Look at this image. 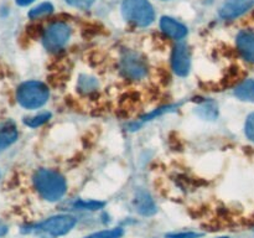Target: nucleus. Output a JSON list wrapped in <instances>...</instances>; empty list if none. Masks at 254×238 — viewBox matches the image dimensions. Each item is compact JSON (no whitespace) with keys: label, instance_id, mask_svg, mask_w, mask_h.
<instances>
[{"label":"nucleus","instance_id":"nucleus-1","mask_svg":"<svg viewBox=\"0 0 254 238\" xmlns=\"http://www.w3.org/2000/svg\"><path fill=\"white\" fill-rule=\"evenodd\" d=\"M34 185L44 200L56 202L61 200L67 191L64 176L51 169H40L34 175Z\"/></svg>","mask_w":254,"mask_h":238},{"label":"nucleus","instance_id":"nucleus-2","mask_svg":"<svg viewBox=\"0 0 254 238\" xmlns=\"http://www.w3.org/2000/svg\"><path fill=\"white\" fill-rule=\"evenodd\" d=\"M77 220L71 215H56L42 221L39 225L25 228L22 232L34 233L41 238H57L71 232L76 226Z\"/></svg>","mask_w":254,"mask_h":238},{"label":"nucleus","instance_id":"nucleus-3","mask_svg":"<svg viewBox=\"0 0 254 238\" xmlns=\"http://www.w3.org/2000/svg\"><path fill=\"white\" fill-rule=\"evenodd\" d=\"M50 91L45 83L40 81H27L20 84L16 98L21 107L26 109H36L46 104Z\"/></svg>","mask_w":254,"mask_h":238},{"label":"nucleus","instance_id":"nucleus-4","mask_svg":"<svg viewBox=\"0 0 254 238\" xmlns=\"http://www.w3.org/2000/svg\"><path fill=\"white\" fill-rule=\"evenodd\" d=\"M122 12L124 19L140 27L148 26L155 19V12L148 0H124Z\"/></svg>","mask_w":254,"mask_h":238},{"label":"nucleus","instance_id":"nucleus-5","mask_svg":"<svg viewBox=\"0 0 254 238\" xmlns=\"http://www.w3.org/2000/svg\"><path fill=\"white\" fill-rule=\"evenodd\" d=\"M69 36H71V29L68 25L56 21L46 27L42 36V42H44L45 49L55 52L64 47V45L68 42Z\"/></svg>","mask_w":254,"mask_h":238},{"label":"nucleus","instance_id":"nucleus-6","mask_svg":"<svg viewBox=\"0 0 254 238\" xmlns=\"http://www.w3.org/2000/svg\"><path fill=\"white\" fill-rule=\"evenodd\" d=\"M121 71L127 78L138 81L146 76L148 66L136 52L126 51L121 57Z\"/></svg>","mask_w":254,"mask_h":238},{"label":"nucleus","instance_id":"nucleus-7","mask_svg":"<svg viewBox=\"0 0 254 238\" xmlns=\"http://www.w3.org/2000/svg\"><path fill=\"white\" fill-rule=\"evenodd\" d=\"M171 66H173L174 72L180 77L188 76L190 72V51L185 42H179L174 47L173 55H171Z\"/></svg>","mask_w":254,"mask_h":238},{"label":"nucleus","instance_id":"nucleus-8","mask_svg":"<svg viewBox=\"0 0 254 238\" xmlns=\"http://www.w3.org/2000/svg\"><path fill=\"white\" fill-rule=\"evenodd\" d=\"M236 44L243 59L254 63V31H251V30L241 31L237 35Z\"/></svg>","mask_w":254,"mask_h":238},{"label":"nucleus","instance_id":"nucleus-9","mask_svg":"<svg viewBox=\"0 0 254 238\" xmlns=\"http://www.w3.org/2000/svg\"><path fill=\"white\" fill-rule=\"evenodd\" d=\"M253 5L254 0H232L221 7L220 15L223 19H235L248 11Z\"/></svg>","mask_w":254,"mask_h":238},{"label":"nucleus","instance_id":"nucleus-10","mask_svg":"<svg viewBox=\"0 0 254 238\" xmlns=\"http://www.w3.org/2000/svg\"><path fill=\"white\" fill-rule=\"evenodd\" d=\"M134 208H135L136 212L141 216H153L155 215L158 207H156L155 202L151 198V196L149 195L145 191L139 190L135 193V197L133 201Z\"/></svg>","mask_w":254,"mask_h":238},{"label":"nucleus","instance_id":"nucleus-11","mask_svg":"<svg viewBox=\"0 0 254 238\" xmlns=\"http://www.w3.org/2000/svg\"><path fill=\"white\" fill-rule=\"evenodd\" d=\"M160 29L166 36L171 37L174 40H181L188 35V29H186L185 25L169 16L161 17Z\"/></svg>","mask_w":254,"mask_h":238},{"label":"nucleus","instance_id":"nucleus-12","mask_svg":"<svg viewBox=\"0 0 254 238\" xmlns=\"http://www.w3.org/2000/svg\"><path fill=\"white\" fill-rule=\"evenodd\" d=\"M17 139L16 125L11 120L0 123V150H4L7 146L15 143Z\"/></svg>","mask_w":254,"mask_h":238},{"label":"nucleus","instance_id":"nucleus-13","mask_svg":"<svg viewBox=\"0 0 254 238\" xmlns=\"http://www.w3.org/2000/svg\"><path fill=\"white\" fill-rule=\"evenodd\" d=\"M235 94L241 101L254 102V79H246L238 84L235 89Z\"/></svg>","mask_w":254,"mask_h":238},{"label":"nucleus","instance_id":"nucleus-14","mask_svg":"<svg viewBox=\"0 0 254 238\" xmlns=\"http://www.w3.org/2000/svg\"><path fill=\"white\" fill-rule=\"evenodd\" d=\"M197 113L198 116L202 117V118L212 120V119H215L216 117L218 116V109H217V106H216L213 102H206V103H203L202 106L198 107Z\"/></svg>","mask_w":254,"mask_h":238},{"label":"nucleus","instance_id":"nucleus-15","mask_svg":"<svg viewBox=\"0 0 254 238\" xmlns=\"http://www.w3.org/2000/svg\"><path fill=\"white\" fill-rule=\"evenodd\" d=\"M124 235L123 228H113V230H104L99 232L92 233L83 238H121Z\"/></svg>","mask_w":254,"mask_h":238},{"label":"nucleus","instance_id":"nucleus-16","mask_svg":"<svg viewBox=\"0 0 254 238\" xmlns=\"http://www.w3.org/2000/svg\"><path fill=\"white\" fill-rule=\"evenodd\" d=\"M52 11H54V6H52V4H50V2H42V4L39 5V6L30 10L29 17L30 19H37V17L44 16V15L51 14Z\"/></svg>","mask_w":254,"mask_h":238},{"label":"nucleus","instance_id":"nucleus-17","mask_svg":"<svg viewBox=\"0 0 254 238\" xmlns=\"http://www.w3.org/2000/svg\"><path fill=\"white\" fill-rule=\"evenodd\" d=\"M50 118H51V113L46 112V113H41L39 116L31 117V118H26L24 120V123L27 126H30V128H37V126H41L42 124L49 121Z\"/></svg>","mask_w":254,"mask_h":238},{"label":"nucleus","instance_id":"nucleus-18","mask_svg":"<svg viewBox=\"0 0 254 238\" xmlns=\"http://www.w3.org/2000/svg\"><path fill=\"white\" fill-rule=\"evenodd\" d=\"M106 203L101 202V201H84L78 200L74 202V208H79V210H89V211H96L101 210L104 207Z\"/></svg>","mask_w":254,"mask_h":238},{"label":"nucleus","instance_id":"nucleus-19","mask_svg":"<svg viewBox=\"0 0 254 238\" xmlns=\"http://www.w3.org/2000/svg\"><path fill=\"white\" fill-rule=\"evenodd\" d=\"M245 130H246V135H247V138L254 143V113L248 116L247 120H246Z\"/></svg>","mask_w":254,"mask_h":238},{"label":"nucleus","instance_id":"nucleus-20","mask_svg":"<svg viewBox=\"0 0 254 238\" xmlns=\"http://www.w3.org/2000/svg\"><path fill=\"white\" fill-rule=\"evenodd\" d=\"M66 2L71 6L77 7V9H88L92 6L94 0H66Z\"/></svg>","mask_w":254,"mask_h":238},{"label":"nucleus","instance_id":"nucleus-21","mask_svg":"<svg viewBox=\"0 0 254 238\" xmlns=\"http://www.w3.org/2000/svg\"><path fill=\"white\" fill-rule=\"evenodd\" d=\"M202 237L201 233L197 232H180V233H169L165 238H200Z\"/></svg>","mask_w":254,"mask_h":238},{"label":"nucleus","instance_id":"nucleus-22","mask_svg":"<svg viewBox=\"0 0 254 238\" xmlns=\"http://www.w3.org/2000/svg\"><path fill=\"white\" fill-rule=\"evenodd\" d=\"M6 232H7V226L5 225L4 222H1V221H0V236L6 235Z\"/></svg>","mask_w":254,"mask_h":238},{"label":"nucleus","instance_id":"nucleus-23","mask_svg":"<svg viewBox=\"0 0 254 238\" xmlns=\"http://www.w3.org/2000/svg\"><path fill=\"white\" fill-rule=\"evenodd\" d=\"M32 1H35V0H16L17 5H20V6H26V5L31 4Z\"/></svg>","mask_w":254,"mask_h":238},{"label":"nucleus","instance_id":"nucleus-24","mask_svg":"<svg viewBox=\"0 0 254 238\" xmlns=\"http://www.w3.org/2000/svg\"><path fill=\"white\" fill-rule=\"evenodd\" d=\"M220 238H228V237H220Z\"/></svg>","mask_w":254,"mask_h":238}]
</instances>
